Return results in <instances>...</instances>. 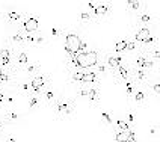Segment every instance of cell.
<instances>
[{"mask_svg":"<svg viewBox=\"0 0 160 142\" xmlns=\"http://www.w3.org/2000/svg\"><path fill=\"white\" fill-rule=\"evenodd\" d=\"M152 20H154L152 15L145 9H142L141 12L136 14V23L138 24H150V23H152Z\"/></svg>","mask_w":160,"mask_h":142,"instance_id":"obj_11","label":"cell"},{"mask_svg":"<svg viewBox=\"0 0 160 142\" xmlns=\"http://www.w3.org/2000/svg\"><path fill=\"white\" fill-rule=\"evenodd\" d=\"M88 100L94 106H97L98 103L101 101V95H100L98 85H88Z\"/></svg>","mask_w":160,"mask_h":142,"instance_id":"obj_9","label":"cell"},{"mask_svg":"<svg viewBox=\"0 0 160 142\" xmlns=\"http://www.w3.org/2000/svg\"><path fill=\"white\" fill-rule=\"evenodd\" d=\"M41 98H42V104H45V106L52 107L53 106V103L56 101V95H54V91L52 88H50V85L48 86H45L42 91H41Z\"/></svg>","mask_w":160,"mask_h":142,"instance_id":"obj_7","label":"cell"},{"mask_svg":"<svg viewBox=\"0 0 160 142\" xmlns=\"http://www.w3.org/2000/svg\"><path fill=\"white\" fill-rule=\"evenodd\" d=\"M127 121H128V123H134V115H133V114H128V116H127Z\"/></svg>","mask_w":160,"mask_h":142,"instance_id":"obj_25","label":"cell"},{"mask_svg":"<svg viewBox=\"0 0 160 142\" xmlns=\"http://www.w3.org/2000/svg\"><path fill=\"white\" fill-rule=\"evenodd\" d=\"M23 71L26 73L27 76L33 77V76H36V74H39V73H41V65H39L38 62H29V65H27Z\"/></svg>","mask_w":160,"mask_h":142,"instance_id":"obj_12","label":"cell"},{"mask_svg":"<svg viewBox=\"0 0 160 142\" xmlns=\"http://www.w3.org/2000/svg\"><path fill=\"white\" fill-rule=\"evenodd\" d=\"M133 50H136V41H127L125 52H133Z\"/></svg>","mask_w":160,"mask_h":142,"instance_id":"obj_21","label":"cell"},{"mask_svg":"<svg viewBox=\"0 0 160 142\" xmlns=\"http://www.w3.org/2000/svg\"><path fill=\"white\" fill-rule=\"evenodd\" d=\"M101 123L103 124H113V119H112V116H110V114L109 112H106V110H101Z\"/></svg>","mask_w":160,"mask_h":142,"instance_id":"obj_18","label":"cell"},{"mask_svg":"<svg viewBox=\"0 0 160 142\" xmlns=\"http://www.w3.org/2000/svg\"><path fill=\"white\" fill-rule=\"evenodd\" d=\"M125 142H136V141H134L133 138H128V139H127V141H125Z\"/></svg>","mask_w":160,"mask_h":142,"instance_id":"obj_27","label":"cell"},{"mask_svg":"<svg viewBox=\"0 0 160 142\" xmlns=\"http://www.w3.org/2000/svg\"><path fill=\"white\" fill-rule=\"evenodd\" d=\"M27 106H29V110L33 112V110H38L39 107L42 106V98L39 94H30L27 95Z\"/></svg>","mask_w":160,"mask_h":142,"instance_id":"obj_10","label":"cell"},{"mask_svg":"<svg viewBox=\"0 0 160 142\" xmlns=\"http://www.w3.org/2000/svg\"><path fill=\"white\" fill-rule=\"evenodd\" d=\"M70 82L76 83V85H83V71L82 70H74L70 73Z\"/></svg>","mask_w":160,"mask_h":142,"instance_id":"obj_13","label":"cell"},{"mask_svg":"<svg viewBox=\"0 0 160 142\" xmlns=\"http://www.w3.org/2000/svg\"><path fill=\"white\" fill-rule=\"evenodd\" d=\"M150 94H151V92H148L147 89H142V88H138V86H136L133 91V94L130 95V98L133 100L138 106H147V104H148V100H150Z\"/></svg>","mask_w":160,"mask_h":142,"instance_id":"obj_4","label":"cell"},{"mask_svg":"<svg viewBox=\"0 0 160 142\" xmlns=\"http://www.w3.org/2000/svg\"><path fill=\"white\" fill-rule=\"evenodd\" d=\"M2 116L6 119L8 124H14V123H17V121H20V119L23 118V115H21L20 112H17L14 107H6Z\"/></svg>","mask_w":160,"mask_h":142,"instance_id":"obj_8","label":"cell"},{"mask_svg":"<svg viewBox=\"0 0 160 142\" xmlns=\"http://www.w3.org/2000/svg\"><path fill=\"white\" fill-rule=\"evenodd\" d=\"M76 95L79 98H88V85H82L76 89Z\"/></svg>","mask_w":160,"mask_h":142,"instance_id":"obj_17","label":"cell"},{"mask_svg":"<svg viewBox=\"0 0 160 142\" xmlns=\"http://www.w3.org/2000/svg\"><path fill=\"white\" fill-rule=\"evenodd\" d=\"M80 21H82V24H89V23H95V20L92 17V14L89 12L88 9H83L82 12H80Z\"/></svg>","mask_w":160,"mask_h":142,"instance_id":"obj_15","label":"cell"},{"mask_svg":"<svg viewBox=\"0 0 160 142\" xmlns=\"http://www.w3.org/2000/svg\"><path fill=\"white\" fill-rule=\"evenodd\" d=\"M6 125H9L8 123H6V119H5V118H3V116H0V132H3V130H5V127H6Z\"/></svg>","mask_w":160,"mask_h":142,"instance_id":"obj_24","label":"cell"},{"mask_svg":"<svg viewBox=\"0 0 160 142\" xmlns=\"http://www.w3.org/2000/svg\"><path fill=\"white\" fill-rule=\"evenodd\" d=\"M12 89L17 92L18 95H24V97H27V95L32 94V86H30V82H29V80H20V82H15L14 86H12Z\"/></svg>","mask_w":160,"mask_h":142,"instance_id":"obj_6","label":"cell"},{"mask_svg":"<svg viewBox=\"0 0 160 142\" xmlns=\"http://www.w3.org/2000/svg\"><path fill=\"white\" fill-rule=\"evenodd\" d=\"M125 45H127V39H122L115 45V50L116 52H125Z\"/></svg>","mask_w":160,"mask_h":142,"instance_id":"obj_20","label":"cell"},{"mask_svg":"<svg viewBox=\"0 0 160 142\" xmlns=\"http://www.w3.org/2000/svg\"><path fill=\"white\" fill-rule=\"evenodd\" d=\"M63 33H65L63 30H61V29H56V27H54L53 30H52V35H53L54 38H61V36H62Z\"/></svg>","mask_w":160,"mask_h":142,"instance_id":"obj_23","label":"cell"},{"mask_svg":"<svg viewBox=\"0 0 160 142\" xmlns=\"http://www.w3.org/2000/svg\"><path fill=\"white\" fill-rule=\"evenodd\" d=\"M142 6L143 3L142 2H139V0H128L127 2V9H128V12H141L142 11Z\"/></svg>","mask_w":160,"mask_h":142,"instance_id":"obj_14","label":"cell"},{"mask_svg":"<svg viewBox=\"0 0 160 142\" xmlns=\"http://www.w3.org/2000/svg\"><path fill=\"white\" fill-rule=\"evenodd\" d=\"M24 32L21 29H17L14 33H11L8 38V44L12 48H17V47H24Z\"/></svg>","mask_w":160,"mask_h":142,"instance_id":"obj_5","label":"cell"},{"mask_svg":"<svg viewBox=\"0 0 160 142\" xmlns=\"http://www.w3.org/2000/svg\"><path fill=\"white\" fill-rule=\"evenodd\" d=\"M2 136H3V132H0V138H2Z\"/></svg>","mask_w":160,"mask_h":142,"instance_id":"obj_28","label":"cell"},{"mask_svg":"<svg viewBox=\"0 0 160 142\" xmlns=\"http://www.w3.org/2000/svg\"><path fill=\"white\" fill-rule=\"evenodd\" d=\"M95 70H97V74H98V76H100V74H101V76H107V74H112V70H110V68H109V67H107L104 62H100V63H98Z\"/></svg>","mask_w":160,"mask_h":142,"instance_id":"obj_16","label":"cell"},{"mask_svg":"<svg viewBox=\"0 0 160 142\" xmlns=\"http://www.w3.org/2000/svg\"><path fill=\"white\" fill-rule=\"evenodd\" d=\"M151 134H157V127H152L151 129Z\"/></svg>","mask_w":160,"mask_h":142,"instance_id":"obj_26","label":"cell"},{"mask_svg":"<svg viewBox=\"0 0 160 142\" xmlns=\"http://www.w3.org/2000/svg\"><path fill=\"white\" fill-rule=\"evenodd\" d=\"M45 43V38L42 33H35V44H33V48L36 47H41V45Z\"/></svg>","mask_w":160,"mask_h":142,"instance_id":"obj_19","label":"cell"},{"mask_svg":"<svg viewBox=\"0 0 160 142\" xmlns=\"http://www.w3.org/2000/svg\"><path fill=\"white\" fill-rule=\"evenodd\" d=\"M74 100H63V98H56L53 103V110L56 112V118L58 119H67L72 115L74 112Z\"/></svg>","mask_w":160,"mask_h":142,"instance_id":"obj_1","label":"cell"},{"mask_svg":"<svg viewBox=\"0 0 160 142\" xmlns=\"http://www.w3.org/2000/svg\"><path fill=\"white\" fill-rule=\"evenodd\" d=\"M24 17V12L23 11H18V9L14 8H6L5 11L0 12V18L9 24V26H15V24H20V21Z\"/></svg>","mask_w":160,"mask_h":142,"instance_id":"obj_2","label":"cell"},{"mask_svg":"<svg viewBox=\"0 0 160 142\" xmlns=\"http://www.w3.org/2000/svg\"><path fill=\"white\" fill-rule=\"evenodd\" d=\"M2 142H17V139L12 134H3L2 136Z\"/></svg>","mask_w":160,"mask_h":142,"instance_id":"obj_22","label":"cell"},{"mask_svg":"<svg viewBox=\"0 0 160 142\" xmlns=\"http://www.w3.org/2000/svg\"><path fill=\"white\" fill-rule=\"evenodd\" d=\"M20 26L24 33H33L38 30V17L29 12H24V17L20 21Z\"/></svg>","mask_w":160,"mask_h":142,"instance_id":"obj_3","label":"cell"}]
</instances>
